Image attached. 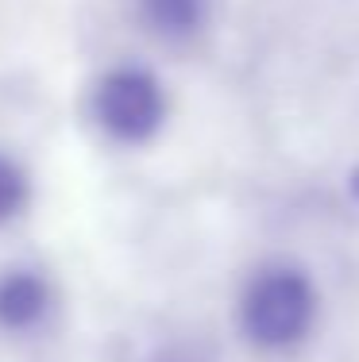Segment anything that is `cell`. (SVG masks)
<instances>
[{
    "instance_id": "obj_1",
    "label": "cell",
    "mask_w": 359,
    "mask_h": 362,
    "mask_svg": "<svg viewBox=\"0 0 359 362\" xmlns=\"http://www.w3.org/2000/svg\"><path fill=\"white\" fill-rule=\"evenodd\" d=\"M317 316V289L294 266H267L247 281L239 297V327L247 343L263 351H286L302 343Z\"/></svg>"
},
{
    "instance_id": "obj_2",
    "label": "cell",
    "mask_w": 359,
    "mask_h": 362,
    "mask_svg": "<svg viewBox=\"0 0 359 362\" xmlns=\"http://www.w3.org/2000/svg\"><path fill=\"white\" fill-rule=\"evenodd\" d=\"M93 119L116 143H147L166 124V93L143 66H116L93 89Z\"/></svg>"
},
{
    "instance_id": "obj_3",
    "label": "cell",
    "mask_w": 359,
    "mask_h": 362,
    "mask_svg": "<svg viewBox=\"0 0 359 362\" xmlns=\"http://www.w3.org/2000/svg\"><path fill=\"white\" fill-rule=\"evenodd\" d=\"M50 313V286L31 270L0 274V327L4 332H31Z\"/></svg>"
},
{
    "instance_id": "obj_4",
    "label": "cell",
    "mask_w": 359,
    "mask_h": 362,
    "mask_svg": "<svg viewBox=\"0 0 359 362\" xmlns=\"http://www.w3.org/2000/svg\"><path fill=\"white\" fill-rule=\"evenodd\" d=\"M139 16L162 39H190L209 16V0H135Z\"/></svg>"
},
{
    "instance_id": "obj_5",
    "label": "cell",
    "mask_w": 359,
    "mask_h": 362,
    "mask_svg": "<svg viewBox=\"0 0 359 362\" xmlns=\"http://www.w3.org/2000/svg\"><path fill=\"white\" fill-rule=\"evenodd\" d=\"M23 201H28V177H23V170L12 158L0 154V223L20 216Z\"/></svg>"
},
{
    "instance_id": "obj_6",
    "label": "cell",
    "mask_w": 359,
    "mask_h": 362,
    "mask_svg": "<svg viewBox=\"0 0 359 362\" xmlns=\"http://www.w3.org/2000/svg\"><path fill=\"white\" fill-rule=\"evenodd\" d=\"M348 193H352V201L359 204V166L352 170V177H348Z\"/></svg>"
}]
</instances>
